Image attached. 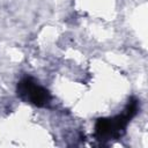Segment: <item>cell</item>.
Masks as SVG:
<instances>
[{
    "label": "cell",
    "instance_id": "1",
    "mask_svg": "<svg viewBox=\"0 0 148 148\" xmlns=\"http://www.w3.org/2000/svg\"><path fill=\"white\" fill-rule=\"evenodd\" d=\"M29 98L30 101L37 105V106H44L49 101H50V94L47 90H45L44 88L42 87H38V86H34L29 92Z\"/></svg>",
    "mask_w": 148,
    "mask_h": 148
},
{
    "label": "cell",
    "instance_id": "2",
    "mask_svg": "<svg viewBox=\"0 0 148 148\" xmlns=\"http://www.w3.org/2000/svg\"><path fill=\"white\" fill-rule=\"evenodd\" d=\"M96 134L98 136H104L111 134V120L101 118L96 123Z\"/></svg>",
    "mask_w": 148,
    "mask_h": 148
},
{
    "label": "cell",
    "instance_id": "3",
    "mask_svg": "<svg viewBox=\"0 0 148 148\" xmlns=\"http://www.w3.org/2000/svg\"><path fill=\"white\" fill-rule=\"evenodd\" d=\"M34 86H35V82L32 81V79H30V77L24 79L17 86V94L20 96H22V97L23 96H28L29 92H30V90H31V88Z\"/></svg>",
    "mask_w": 148,
    "mask_h": 148
},
{
    "label": "cell",
    "instance_id": "4",
    "mask_svg": "<svg viewBox=\"0 0 148 148\" xmlns=\"http://www.w3.org/2000/svg\"><path fill=\"white\" fill-rule=\"evenodd\" d=\"M136 111H138V101H136V99H134V98H132V99L130 101L128 105H127V109H126L125 114L127 116V118H128V119H131L132 117H134V116H135Z\"/></svg>",
    "mask_w": 148,
    "mask_h": 148
}]
</instances>
